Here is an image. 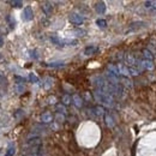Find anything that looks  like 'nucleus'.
<instances>
[{
    "mask_svg": "<svg viewBox=\"0 0 156 156\" xmlns=\"http://www.w3.org/2000/svg\"><path fill=\"white\" fill-rule=\"evenodd\" d=\"M94 96H95V98H96L100 103H102V105H105V106H107V107H112L113 103H114L113 97H112L111 95L106 94L105 91L100 90V89H96V90H95Z\"/></svg>",
    "mask_w": 156,
    "mask_h": 156,
    "instance_id": "1",
    "label": "nucleus"
},
{
    "mask_svg": "<svg viewBox=\"0 0 156 156\" xmlns=\"http://www.w3.org/2000/svg\"><path fill=\"white\" fill-rule=\"evenodd\" d=\"M33 18H34L33 8H31L30 6H25L24 10H23V13H22V19H23L24 22H30Z\"/></svg>",
    "mask_w": 156,
    "mask_h": 156,
    "instance_id": "2",
    "label": "nucleus"
},
{
    "mask_svg": "<svg viewBox=\"0 0 156 156\" xmlns=\"http://www.w3.org/2000/svg\"><path fill=\"white\" fill-rule=\"evenodd\" d=\"M69 19H70V22L73 23V24H82V23L84 22V17H83L82 14H79V13H76V12L71 13V14L69 16Z\"/></svg>",
    "mask_w": 156,
    "mask_h": 156,
    "instance_id": "3",
    "label": "nucleus"
},
{
    "mask_svg": "<svg viewBox=\"0 0 156 156\" xmlns=\"http://www.w3.org/2000/svg\"><path fill=\"white\" fill-rule=\"evenodd\" d=\"M106 4L103 2V1H98V2H96V5H95V10H96V12L97 13H100V14H102V13H105L106 12Z\"/></svg>",
    "mask_w": 156,
    "mask_h": 156,
    "instance_id": "4",
    "label": "nucleus"
},
{
    "mask_svg": "<svg viewBox=\"0 0 156 156\" xmlns=\"http://www.w3.org/2000/svg\"><path fill=\"white\" fill-rule=\"evenodd\" d=\"M41 121L42 123H51L52 120H53V115L49 113V112H46V113H43L42 115H41Z\"/></svg>",
    "mask_w": 156,
    "mask_h": 156,
    "instance_id": "5",
    "label": "nucleus"
},
{
    "mask_svg": "<svg viewBox=\"0 0 156 156\" xmlns=\"http://www.w3.org/2000/svg\"><path fill=\"white\" fill-rule=\"evenodd\" d=\"M42 10L45 11L46 14H49V13L53 11V6H52L51 2H47V1H46V2L42 4Z\"/></svg>",
    "mask_w": 156,
    "mask_h": 156,
    "instance_id": "6",
    "label": "nucleus"
},
{
    "mask_svg": "<svg viewBox=\"0 0 156 156\" xmlns=\"http://www.w3.org/2000/svg\"><path fill=\"white\" fill-rule=\"evenodd\" d=\"M72 101H73V105L77 107V108H80L82 106H83V101H82V98L79 97V95H73V97H72Z\"/></svg>",
    "mask_w": 156,
    "mask_h": 156,
    "instance_id": "7",
    "label": "nucleus"
},
{
    "mask_svg": "<svg viewBox=\"0 0 156 156\" xmlns=\"http://www.w3.org/2000/svg\"><path fill=\"white\" fill-rule=\"evenodd\" d=\"M16 154V148H14V144H10L8 145V148H7V151H6V154L5 156H13Z\"/></svg>",
    "mask_w": 156,
    "mask_h": 156,
    "instance_id": "8",
    "label": "nucleus"
},
{
    "mask_svg": "<svg viewBox=\"0 0 156 156\" xmlns=\"http://www.w3.org/2000/svg\"><path fill=\"white\" fill-rule=\"evenodd\" d=\"M96 52V47L95 46H88L85 49H84V54L85 55H91Z\"/></svg>",
    "mask_w": 156,
    "mask_h": 156,
    "instance_id": "9",
    "label": "nucleus"
},
{
    "mask_svg": "<svg viewBox=\"0 0 156 156\" xmlns=\"http://www.w3.org/2000/svg\"><path fill=\"white\" fill-rule=\"evenodd\" d=\"M48 67H63L65 65L64 61H54V63H49V64H45Z\"/></svg>",
    "mask_w": 156,
    "mask_h": 156,
    "instance_id": "10",
    "label": "nucleus"
},
{
    "mask_svg": "<svg viewBox=\"0 0 156 156\" xmlns=\"http://www.w3.org/2000/svg\"><path fill=\"white\" fill-rule=\"evenodd\" d=\"M118 70H119V75H120V73H121V75H124V76H129V75H130L129 69H127V67H125L124 65H119V66H118Z\"/></svg>",
    "mask_w": 156,
    "mask_h": 156,
    "instance_id": "11",
    "label": "nucleus"
},
{
    "mask_svg": "<svg viewBox=\"0 0 156 156\" xmlns=\"http://www.w3.org/2000/svg\"><path fill=\"white\" fill-rule=\"evenodd\" d=\"M92 112H95V114H96V115H98V117H101V115H103V114H105V111H103V108H102L101 106H96V107H94V108H92Z\"/></svg>",
    "mask_w": 156,
    "mask_h": 156,
    "instance_id": "12",
    "label": "nucleus"
},
{
    "mask_svg": "<svg viewBox=\"0 0 156 156\" xmlns=\"http://www.w3.org/2000/svg\"><path fill=\"white\" fill-rule=\"evenodd\" d=\"M105 119H106V124H107V126H108V127H113V126H114V123H113V118H112V117H111L109 114H106Z\"/></svg>",
    "mask_w": 156,
    "mask_h": 156,
    "instance_id": "13",
    "label": "nucleus"
},
{
    "mask_svg": "<svg viewBox=\"0 0 156 156\" xmlns=\"http://www.w3.org/2000/svg\"><path fill=\"white\" fill-rule=\"evenodd\" d=\"M144 5H145V7H147V8L153 10V8H155L156 7V1H154V0H148V1H145V2H144Z\"/></svg>",
    "mask_w": 156,
    "mask_h": 156,
    "instance_id": "14",
    "label": "nucleus"
},
{
    "mask_svg": "<svg viewBox=\"0 0 156 156\" xmlns=\"http://www.w3.org/2000/svg\"><path fill=\"white\" fill-rule=\"evenodd\" d=\"M126 63H127V64H130L131 66H133V65L136 64V59H135V57H133V55H131V54H127V55H126Z\"/></svg>",
    "mask_w": 156,
    "mask_h": 156,
    "instance_id": "15",
    "label": "nucleus"
},
{
    "mask_svg": "<svg viewBox=\"0 0 156 156\" xmlns=\"http://www.w3.org/2000/svg\"><path fill=\"white\" fill-rule=\"evenodd\" d=\"M143 66H144V69H147V70H151V69L154 67L151 60H143Z\"/></svg>",
    "mask_w": 156,
    "mask_h": 156,
    "instance_id": "16",
    "label": "nucleus"
},
{
    "mask_svg": "<svg viewBox=\"0 0 156 156\" xmlns=\"http://www.w3.org/2000/svg\"><path fill=\"white\" fill-rule=\"evenodd\" d=\"M129 71H130V75H132V76L139 75V70H138L136 66H130V67H129Z\"/></svg>",
    "mask_w": 156,
    "mask_h": 156,
    "instance_id": "17",
    "label": "nucleus"
},
{
    "mask_svg": "<svg viewBox=\"0 0 156 156\" xmlns=\"http://www.w3.org/2000/svg\"><path fill=\"white\" fill-rule=\"evenodd\" d=\"M71 101H72V98H71V96L70 95H64L63 96V105L65 106V105H70L71 103Z\"/></svg>",
    "mask_w": 156,
    "mask_h": 156,
    "instance_id": "18",
    "label": "nucleus"
},
{
    "mask_svg": "<svg viewBox=\"0 0 156 156\" xmlns=\"http://www.w3.org/2000/svg\"><path fill=\"white\" fill-rule=\"evenodd\" d=\"M108 71L114 73V75H119V70H118V66H113V65H108Z\"/></svg>",
    "mask_w": 156,
    "mask_h": 156,
    "instance_id": "19",
    "label": "nucleus"
},
{
    "mask_svg": "<svg viewBox=\"0 0 156 156\" xmlns=\"http://www.w3.org/2000/svg\"><path fill=\"white\" fill-rule=\"evenodd\" d=\"M55 109H57V112L60 113V114H64V113L66 112V108H65L64 105H57V106H55Z\"/></svg>",
    "mask_w": 156,
    "mask_h": 156,
    "instance_id": "20",
    "label": "nucleus"
},
{
    "mask_svg": "<svg viewBox=\"0 0 156 156\" xmlns=\"http://www.w3.org/2000/svg\"><path fill=\"white\" fill-rule=\"evenodd\" d=\"M143 54H144V57L147 58V60H151V59L154 58V55L151 54V52H150L149 49H144V51H143Z\"/></svg>",
    "mask_w": 156,
    "mask_h": 156,
    "instance_id": "21",
    "label": "nucleus"
},
{
    "mask_svg": "<svg viewBox=\"0 0 156 156\" xmlns=\"http://www.w3.org/2000/svg\"><path fill=\"white\" fill-rule=\"evenodd\" d=\"M96 24L100 27V28H106L107 27V22L105 19H97L96 20Z\"/></svg>",
    "mask_w": 156,
    "mask_h": 156,
    "instance_id": "22",
    "label": "nucleus"
},
{
    "mask_svg": "<svg viewBox=\"0 0 156 156\" xmlns=\"http://www.w3.org/2000/svg\"><path fill=\"white\" fill-rule=\"evenodd\" d=\"M29 80L33 82V83H39V78H37V76L35 73H30L29 75Z\"/></svg>",
    "mask_w": 156,
    "mask_h": 156,
    "instance_id": "23",
    "label": "nucleus"
},
{
    "mask_svg": "<svg viewBox=\"0 0 156 156\" xmlns=\"http://www.w3.org/2000/svg\"><path fill=\"white\" fill-rule=\"evenodd\" d=\"M72 33L73 34H77L78 36H82V35L85 34V30H83V29H75V30H72Z\"/></svg>",
    "mask_w": 156,
    "mask_h": 156,
    "instance_id": "24",
    "label": "nucleus"
},
{
    "mask_svg": "<svg viewBox=\"0 0 156 156\" xmlns=\"http://www.w3.org/2000/svg\"><path fill=\"white\" fill-rule=\"evenodd\" d=\"M10 4H11L13 7H22V6H23V2H22V1H11Z\"/></svg>",
    "mask_w": 156,
    "mask_h": 156,
    "instance_id": "25",
    "label": "nucleus"
},
{
    "mask_svg": "<svg viewBox=\"0 0 156 156\" xmlns=\"http://www.w3.org/2000/svg\"><path fill=\"white\" fill-rule=\"evenodd\" d=\"M121 83H124L125 85H127V86H131V82L130 80H127L126 78H121Z\"/></svg>",
    "mask_w": 156,
    "mask_h": 156,
    "instance_id": "26",
    "label": "nucleus"
},
{
    "mask_svg": "<svg viewBox=\"0 0 156 156\" xmlns=\"http://www.w3.org/2000/svg\"><path fill=\"white\" fill-rule=\"evenodd\" d=\"M57 120H58L59 123L64 121V115H63V114H60V113H58V114H57Z\"/></svg>",
    "mask_w": 156,
    "mask_h": 156,
    "instance_id": "27",
    "label": "nucleus"
},
{
    "mask_svg": "<svg viewBox=\"0 0 156 156\" xmlns=\"http://www.w3.org/2000/svg\"><path fill=\"white\" fill-rule=\"evenodd\" d=\"M46 82H47V84L45 85V88H46V89H48V88L52 85V83H51V82H52V78H47V79H46Z\"/></svg>",
    "mask_w": 156,
    "mask_h": 156,
    "instance_id": "28",
    "label": "nucleus"
},
{
    "mask_svg": "<svg viewBox=\"0 0 156 156\" xmlns=\"http://www.w3.org/2000/svg\"><path fill=\"white\" fill-rule=\"evenodd\" d=\"M2 45H4V39L0 36V47H2Z\"/></svg>",
    "mask_w": 156,
    "mask_h": 156,
    "instance_id": "29",
    "label": "nucleus"
},
{
    "mask_svg": "<svg viewBox=\"0 0 156 156\" xmlns=\"http://www.w3.org/2000/svg\"><path fill=\"white\" fill-rule=\"evenodd\" d=\"M49 101H52V103H55V97H49Z\"/></svg>",
    "mask_w": 156,
    "mask_h": 156,
    "instance_id": "30",
    "label": "nucleus"
}]
</instances>
